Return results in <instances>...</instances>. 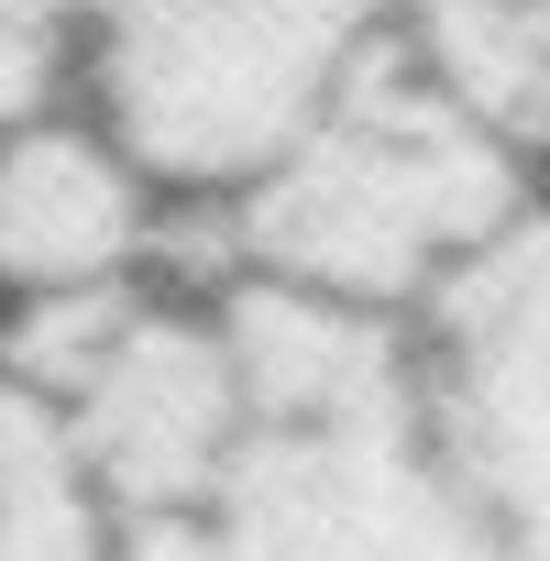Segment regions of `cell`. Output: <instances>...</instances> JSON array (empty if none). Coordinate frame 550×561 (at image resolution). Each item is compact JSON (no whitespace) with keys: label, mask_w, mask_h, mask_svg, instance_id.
<instances>
[{"label":"cell","mask_w":550,"mask_h":561,"mask_svg":"<svg viewBox=\"0 0 550 561\" xmlns=\"http://www.w3.org/2000/svg\"><path fill=\"white\" fill-rule=\"evenodd\" d=\"M209 320L231 342V440L198 495L209 561H506L419 419L408 320L275 275H231Z\"/></svg>","instance_id":"cell-1"},{"label":"cell","mask_w":550,"mask_h":561,"mask_svg":"<svg viewBox=\"0 0 550 561\" xmlns=\"http://www.w3.org/2000/svg\"><path fill=\"white\" fill-rule=\"evenodd\" d=\"M209 209V253L231 275L408 320L495 220L528 209V154L495 144L397 34H375L342 67V89Z\"/></svg>","instance_id":"cell-2"},{"label":"cell","mask_w":550,"mask_h":561,"mask_svg":"<svg viewBox=\"0 0 550 561\" xmlns=\"http://www.w3.org/2000/svg\"><path fill=\"white\" fill-rule=\"evenodd\" d=\"M375 34L386 0H67V78H89V122L187 209L231 198Z\"/></svg>","instance_id":"cell-3"},{"label":"cell","mask_w":550,"mask_h":561,"mask_svg":"<svg viewBox=\"0 0 550 561\" xmlns=\"http://www.w3.org/2000/svg\"><path fill=\"white\" fill-rule=\"evenodd\" d=\"M0 375L56 408L89 495L111 517L133 506H198L231 440V342L209 309L154 298L133 275L23 298L0 331Z\"/></svg>","instance_id":"cell-4"},{"label":"cell","mask_w":550,"mask_h":561,"mask_svg":"<svg viewBox=\"0 0 550 561\" xmlns=\"http://www.w3.org/2000/svg\"><path fill=\"white\" fill-rule=\"evenodd\" d=\"M419 419L506 561H550V209L495 220L408 331Z\"/></svg>","instance_id":"cell-5"},{"label":"cell","mask_w":550,"mask_h":561,"mask_svg":"<svg viewBox=\"0 0 550 561\" xmlns=\"http://www.w3.org/2000/svg\"><path fill=\"white\" fill-rule=\"evenodd\" d=\"M165 253V187L78 111H34L0 133V287L56 298Z\"/></svg>","instance_id":"cell-6"},{"label":"cell","mask_w":550,"mask_h":561,"mask_svg":"<svg viewBox=\"0 0 550 561\" xmlns=\"http://www.w3.org/2000/svg\"><path fill=\"white\" fill-rule=\"evenodd\" d=\"M386 34L517 154H550V0H386Z\"/></svg>","instance_id":"cell-7"},{"label":"cell","mask_w":550,"mask_h":561,"mask_svg":"<svg viewBox=\"0 0 550 561\" xmlns=\"http://www.w3.org/2000/svg\"><path fill=\"white\" fill-rule=\"evenodd\" d=\"M0 561H111V506L89 495L45 397L0 375Z\"/></svg>","instance_id":"cell-8"},{"label":"cell","mask_w":550,"mask_h":561,"mask_svg":"<svg viewBox=\"0 0 550 561\" xmlns=\"http://www.w3.org/2000/svg\"><path fill=\"white\" fill-rule=\"evenodd\" d=\"M67 100V0H0V133Z\"/></svg>","instance_id":"cell-9"},{"label":"cell","mask_w":550,"mask_h":561,"mask_svg":"<svg viewBox=\"0 0 550 561\" xmlns=\"http://www.w3.org/2000/svg\"><path fill=\"white\" fill-rule=\"evenodd\" d=\"M111 561H209V528L198 506H133L111 517Z\"/></svg>","instance_id":"cell-10"}]
</instances>
